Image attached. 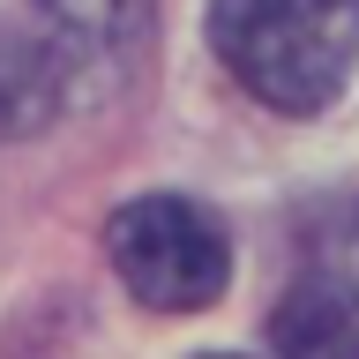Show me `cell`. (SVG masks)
I'll list each match as a JSON object with an SVG mask.
<instances>
[{
    "instance_id": "6da1fadb",
    "label": "cell",
    "mask_w": 359,
    "mask_h": 359,
    "mask_svg": "<svg viewBox=\"0 0 359 359\" xmlns=\"http://www.w3.org/2000/svg\"><path fill=\"white\" fill-rule=\"evenodd\" d=\"M210 45L277 112H322L359 60V0H210Z\"/></svg>"
},
{
    "instance_id": "7a4b0ae2",
    "label": "cell",
    "mask_w": 359,
    "mask_h": 359,
    "mask_svg": "<svg viewBox=\"0 0 359 359\" xmlns=\"http://www.w3.org/2000/svg\"><path fill=\"white\" fill-rule=\"evenodd\" d=\"M112 269L120 285L157 314H202L217 307L224 277H232V247L224 224L187 195H135L128 210H112L105 224Z\"/></svg>"
},
{
    "instance_id": "3957f363",
    "label": "cell",
    "mask_w": 359,
    "mask_h": 359,
    "mask_svg": "<svg viewBox=\"0 0 359 359\" xmlns=\"http://www.w3.org/2000/svg\"><path fill=\"white\" fill-rule=\"evenodd\" d=\"M67 105V53L22 22H0V142L53 128Z\"/></svg>"
},
{
    "instance_id": "277c9868",
    "label": "cell",
    "mask_w": 359,
    "mask_h": 359,
    "mask_svg": "<svg viewBox=\"0 0 359 359\" xmlns=\"http://www.w3.org/2000/svg\"><path fill=\"white\" fill-rule=\"evenodd\" d=\"M277 359H359V307L337 285H292L269 314Z\"/></svg>"
},
{
    "instance_id": "5b68a950",
    "label": "cell",
    "mask_w": 359,
    "mask_h": 359,
    "mask_svg": "<svg viewBox=\"0 0 359 359\" xmlns=\"http://www.w3.org/2000/svg\"><path fill=\"white\" fill-rule=\"evenodd\" d=\"M45 22L60 30V53L83 45V53H120L150 30V8L157 0H38Z\"/></svg>"
},
{
    "instance_id": "8992f818",
    "label": "cell",
    "mask_w": 359,
    "mask_h": 359,
    "mask_svg": "<svg viewBox=\"0 0 359 359\" xmlns=\"http://www.w3.org/2000/svg\"><path fill=\"white\" fill-rule=\"evenodd\" d=\"M337 262H344V285H337V292H344V299L359 307V210L344 217V240H337Z\"/></svg>"
},
{
    "instance_id": "52a82bcc",
    "label": "cell",
    "mask_w": 359,
    "mask_h": 359,
    "mask_svg": "<svg viewBox=\"0 0 359 359\" xmlns=\"http://www.w3.org/2000/svg\"><path fill=\"white\" fill-rule=\"evenodd\" d=\"M210 359H232V352H210Z\"/></svg>"
}]
</instances>
